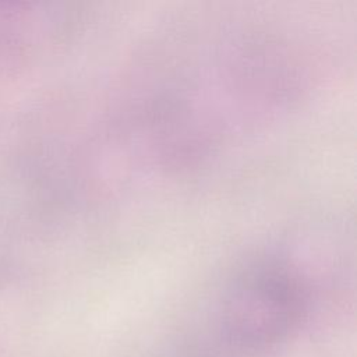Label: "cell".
<instances>
[{"label":"cell","mask_w":357,"mask_h":357,"mask_svg":"<svg viewBox=\"0 0 357 357\" xmlns=\"http://www.w3.org/2000/svg\"><path fill=\"white\" fill-rule=\"evenodd\" d=\"M308 258L296 247L280 245L248 259L227 283L222 304V331L233 346L266 350L304 318L311 298Z\"/></svg>","instance_id":"cell-1"}]
</instances>
